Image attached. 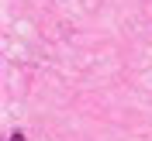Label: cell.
I'll use <instances>...</instances> for the list:
<instances>
[{"instance_id": "cell-1", "label": "cell", "mask_w": 152, "mask_h": 141, "mask_svg": "<svg viewBox=\"0 0 152 141\" xmlns=\"http://www.w3.org/2000/svg\"><path fill=\"white\" fill-rule=\"evenodd\" d=\"M7 141H24V138H21V134H14V138H7Z\"/></svg>"}]
</instances>
